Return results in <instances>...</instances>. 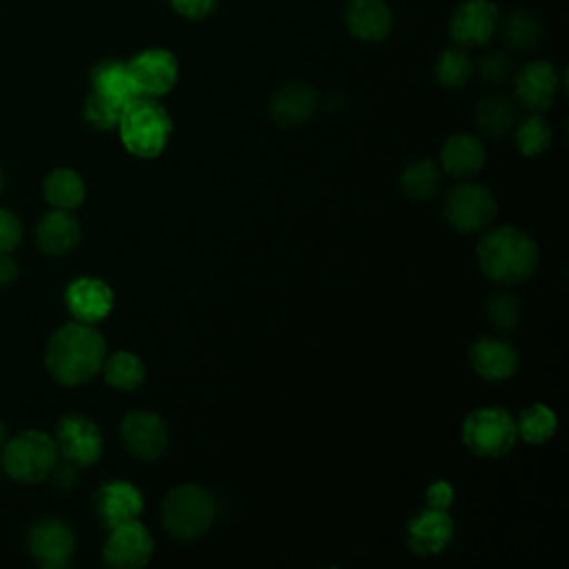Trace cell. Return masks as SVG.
I'll return each instance as SVG.
<instances>
[{"instance_id": "obj_7", "label": "cell", "mask_w": 569, "mask_h": 569, "mask_svg": "<svg viewBox=\"0 0 569 569\" xmlns=\"http://www.w3.org/2000/svg\"><path fill=\"white\" fill-rule=\"evenodd\" d=\"M498 204L491 191L476 182L453 187L445 202V220L460 233L482 231L496 218Z\"/></svg>"}, {"instance_id": "obj_3", "label": "cell", "mask_w": 569, "mask_h": 569, "mask_svg": "<svg viewBox=\"0 0 569 569\" xmlns=\"http://www.w3.org/2000/svg\"><path fill=\"white\" fill-rule=\"evenodd\" d=\"M118 131L129 153L149 160L164 151L171 138V118L156 98L138 96L122 109Z\"/></svg>"}, {"instance_id": "obj_35", "label": "cell", "mask_w": 569, "mask_h": 569, "mask_svg": "<svg viewBox=\"0 0 569 569\" xmlns=\"http://www.w3.org/2000/svg\"><path fill=\"white\" fill-rule=\"evenodd\" d=\"M22 240V224L9 211L0 209V253H11Z\"/></svg>"}, {"instance_id": "obj_2", "label": "cell", "mask_w": 569, "mask_h": 569, "mask_svg": "<svg viewBox=\"0 0 569 569\" xmlns=\"http://www.w3.org/2000/svg\"><path fill=\"white\" fill-rule=\"evenodd\" d=\"M476 260L489 280L498 284H520L536 271L538 247L527 231L498 227L480 238Z\"/></svg>"}, {"instance_id": "obj_29", "label": "cell", "mask_w": 569, "mask_h": 569, "mask_svg": "<svg viewBox=\"0 0 569 569\" xmlns=\"http://www.w3.org/2000/svg\"><path fill=\"white\" fill-rule=\"evenodd\" d=\"M542 22L536 13L531 11H513L505 24H502V40L516 49V51H527V49H533L540 38H542Z\"/></svg>"}, {"instance_id": "obj_41", "label": "cell", "mask_w": 569, "mask_h": 569, "mask_svg": "<svg viewBox=\"0 0 569 569\" xmlns=\"http://www.w3.org/2000/svg\"><path fill=\"white\" fill-rule=\"evenodd\" d=\"M2 189H4V171L0 169V193H2Z\"/></svg>"}, {"instance_id": "obj_11", "label": "cell", "mask_w": 569, "mask_h": 569, "mask_svg": "<svg viewBox=\"0 0 569 569\" xmlns=\"http://www.w3.org/2000/svg\"><path fill=\"white\" fill-rule=\"evenodd\" d=\"M127 67L138 96L144 98H160L169 93L178 80V60L167 49L140 51L127 62Z\"/></svg>"}, {"instance_id": "obj_28", "label": "cell", "mask_w": 569, "mask_h": 569, "mask_svg": "<svg viewBox=\"0 0 569 569\" xmlns=\"http://www.w3.org/2000/svg\"><path fill=\"white\" fill-rule=\"evenodd\" d=\"M556 427H558V418L553 409H549L542 402L529 405L518 413V420H516L518 436L529 445L547 442L556 433Z\"/></svg>"}, {"instance_id": "obj_32", "label": "cell", "mask_w": 569, "mask_h": 569, "mask_svg": "<svg viewBox=\"0 0 569 569\" xmlns=\"http://www.w3.org/2000/svg\"><path fill=\"white\" fill-rule=\"evenodd\" d=\"M120 113H122V107L104 100L102 96H98L93 91L84 100V109H82L84 122L91 124L93 129H100V131H109V129L118 127Z\"/></svg>"}, {"instance_id": "obj_4", "label": "cell", "mask_w": 569, "mask_h": 569, "mask_svg": "<svg viewBox=\"0 0 569 569\" xmlns=\"http://www.w3.org/2000/svg\"><path fill=\"white\" fill-rule=\"evenodd\" d=\"M162 527L171 538L196 540L207 533L216 518V500L200 485L173 487L160 507Z\"/></svg>"}, {"instance_id": "obj_13", "label": "cell", "mask_w": 569, "mask_h": 569, "mask_svg": "<svg viewBox=\"0 0 569 569\" xmlns=\"http://www.w3.org/2000/svg\"><path fill=\"white\" fill-rule=\"evenodd\" d=\"M496 29L498 7L491 0H467L449 20V36L460 47L485 44L493 38Z\"/></svg>"}, {"instance_id": "obj_9", "label": "cell", "mask_w": 569, "mask_h": 569, "mask_svg": "<svg viewBox=\"0 0 569 569\" xmlns=\"http://www.w3.org/2000/svg\"><path fill=\"white\" fill-rule=\"evenodd\" d=\"M109 531L102 547L104 565L113 569H140L151 560L153 538L140 520H129Z\"/></svg>"}, {"instance_id": "obj_26", "label": "cell", "mask_w": 569, "mask_h": 569, "mask_svg": "<svg viewBox=\"0 0 569 569\" xmlns=\"http://www.w3.org/2000/svg\"><path fill=\"white\" fill-rule=\"evenodd\" d=\"M100 371L107 385L118 391H133L144 380V365L131 351H116L111 356H104Z\"/></svg>"}, {"instance_id": "obj_10", "label": "cell", "mask_w": 569, "mask_h": 569, "mask_svg": "<svg viewBox=\"0 0 569 569\" xmlns=\"http://www.w3.org/2000/svg\"><path fill=\"white\" fill-rule=\"evenodd\" d=\"M120 438L124 449L140 460H156L164 453L169 442L167 422L147 409L129 411L120 422Z\"/></svg>"}, {"instance_id": "obj_33", "label": "cell", "mask_w": 569, "mask_h": 569, "mask_svg": "<svg viewBox=\"0 0 569 569\" xmlns=\"http://www.w3.org/2000/svg\"><path fill=\"white\" fill-rule=\"evenodd\" d=\"M487 318L493 327L502 331H511L520 320V302L511 293H493L487 300Z\"/></svg>"}, {"instance_id": "obj_38", "label": "cell", "mask_w": 569, "mask_h": 569, "mask_svg": "<svg viewBox=\"0 0 569 569\" xmlns=\"http://www.w3.org/2000/svg\"><path fill=\"white\" fill-rule=\"evenodd\" d=\"M51 473H53V480H56L58 487H73L76 473H78V465H73V462H69V460H64L62 465L56 462V467H53Z\"/></svg>"}, {"instance_id": "obj_24", "label": "cell", "mask_w": 569, "mask_h": 569, "mask_svg": "<svg viewBox=\"0 0 569 569\" xmlns=\"http://www.w3.org/2000/svg\"><path fill=\"white\" fill-rule=\"evenodd\" d=\"M516 124V104L505 93H489L476 104V127L489 138L507 136Z\"/></svg>"}, {"instance_id": "obj_25", "label": "cell", "mask_w": 569, "mask_h": 569, "mask_svg": "<svg viewBox=\"0 0 569 569\" xmlns=\"http://www.w3.org/2000/svg\"><path fill=\"white\" fill-rule=\"evenodd\" d=\"M42 193H44V200L53 209L73 211L84 200V182L78 171L60 167V169H53L51 173H47V178L42 182Z\"/></svg>"}, {"instance_id": "obj_18", "label": "cell", "mask_w": 569, "mask_h": 569, "mask_svg": "<svg viewBox=\"0 0 569 569\" xmlns=\"http://www.w3.org/2000/svg\"><path fill=\"white\" fill-rule=\"evenodd\" d=\"M318 91L307 82H287L269 100V116L280 127H298L318 109Z\"/></svg>"}, {"instance_id": "obj_37", "label": "cell", "mask_w": 569, "mask_h": 569, "mask_svg": "<svg viewBox=\"0 0 569 569\" xmlns=\"http://www.w3.org/2000/svg\"><path fill=\"white\" fill-rule=\"evenodd\" d=\"M427 505L433 509H447L453 502V487L447 480H436L427 487Z\"/></svg>"}, {"instance_id": "obj_17", "label": "cell", "mask_w": 569, "mask_h": 569, "mask_svg": "<svg viewBox=\"0 0 569 569\" xmlns=\"http://www.w3.org/2000/svg\"><path fill=\"white\" fill-rule=\"evenodd\" d=\"M453 538V520L447 509L427 507L407 525V542L418 556H436L449 547Z\"/></svg>"}, {"instance_id": "obj_21", "label": "cell", "mask_w": 569, "mask_h": 569, "mask_svg": "<svg viewBox=\"0 0 569 569\" xmlns=\"http://www.w3.org/2000/svg\"><path fill=\"white\" fill-rule=\"evenodd\" d=\"M82 229L78 218L67 209L47 211L36 227V242L47 256H64L80 242Z\"/></svg>"}, {"instance_id": "obj_8", "label": "cell", "mask_w": 569, "mask_h": 569, "mask_svg": "<svg viewBox=\"0 0 569 569\" xmlns=\"http://www.w3.org/2000/svg\"><path fill=\"white\" fill-rule=\"evenodd\" d=\"M56 447L64 460L89 467L102 456V433L98 425L80 413H67L56 427Z\"/></svg>"}, {"instance_id": "obj_34", "label": "cell", "mask_w": 569, "mask_h": 569, "mask_svg": "<svg viewBox=\"0 0 569 569\" xmlns=\"http://www.w3.org/2000/svg\"><path fill=\"white\" fill-rule=\"evenodd\" d=\"M478 71L480 76L491 82V84H502L511 73H513V62L509 58V53L500 51V49H493V51H487L480 62H478Z\"/></svg>"}, {"instance_id": "obj_40", "label": "cell", "mask_w": 569, "mask_h": 569, "mask_svg": "<svg viewBox=\"0 0 569 569\" xmlns=\"http://www.w3.org/2000/svg\"><path fill=\"white\" fill-rule=\"evenodd\" d=\"M4 440H7V429H4V425H2V420H0V447L4 445Z\"/></svg>"}, {"instance_id": "obj_1", "label": "cell", "mask_w": 569, "mask_h": 569, "mask_svg": "<svg viewBox=\"0 0 569 569\" xmlns=\"http://www.w3.org/2000/svg\"><path fill=\"white\" fill-rule=\"evenodd\" d=\"M107 342L102 333L87 322H67L53 331L44 349V367L60 385L73 387L89 382L104 362Z\"/></svg>"}, {"instance_id": "obj_15", "label": "cell", "mask_w": 569, "mask_h": 569, "mask_svg": "<svg viewBox=\"0 0 569 569\" xmlns=\"http://www.w3.org/2000/svg\"><path fill=\"white\" fill-rule=\"evenodd\" d=\"M558 89H560L558 71L547 60L527 62L516 73V98L531 113L547 111L553 104Z\"/></svg>"}, {"instance_id": "obj_27", "label": "cell", "mask_w": 569, "mask_h": 569, "mask_svg": "<svg viewBox=\"0 0 569 569\" xmlns=\"http://www.w3.org/2000/svg\"><path fill=\"white\" fill-rule=\"evenodd\" d=\"M400 187L407 198L431 200L440 189V167L433 160H418L402 169Z\"/></svg>"}, {"instance_id": "obj_19", "label": "cell", "mask_w": 569, "mask_h": 569, "mask_svg": "<svg viewBox=\"0 0 569 569\" xmlns=\"http://www.w3.org/2000/svg\"><path fill=\"white\" fill-rule=\"evenodd\" d=\"M469 362L473 371L491 382L507 380L518 369V351L507 342L498 338H478L469 349Z\"/></svg>"}, {"instance_id": "obj_6", "label": "cell", "mask_w": 569, "mask_h": 569, "mask_svg": "<svg viewBox=\"0 0 569 569\" xmlns=\"http://www.w3.org/2000/svg\"><path fill=\"white\" fill-rule=\"evenodd\" d=\"M518 440L516 418L502 407L473 409L462 422V442L480 458H502Z\"/></svg>"}, {"instance_id": "obj_36", "label": "cell", "mask_w": 569, "mask_h": 569, "mask_svg": "<svg viewBox=\"0 0 569 569\" xmlns=\"http://www.w3.org/2000/svg\"><path fill=\"white\" fill-rule=\"evenodd\" d=\"M218 0H169L176 13L189 18V20H202L216 9Z\"/></svg>"}, {"instance_id": "obj_39", "label": "cell", "mask_w": 569, "mask_h": 569, "mask_svg": "<svg viewBox=\"0 0 569 569\" xmlns=\"http://www.w3.org/2000/svg\"><path fill=\"white\" fill-rule=\"evenodd\" d=\"M18 278V262L11 253H0V287L11 284Z\"/></svg>"}, {"instance_id": "obj_5", "label": "cell", "mask_w": 569, "mask_h": 569, "mask_svg": "<svg viewBox=\"0 0 569 569\" xmlns=\"http://www.w3.org/2000/svg\"><path fill=\"white\" fill-rule=\"evenodd\" d=\"M58 456L60 453L51 436L29 429L4 440L0 465L11 480L20 485H36L53 471Z\"/></svg>"}, {"instance_id": "obj_30", "label": "cell", "mask_w": 569, "mask_h": 569, "mask_svg": "<svg viewBox=\"0 0 569 569\" xmlns=\"http://www.w3.org/2000/svg\"><path fill=\"white\" fill-rule=\"evenodd\" d=\"M473 73L471 58L460 47L445 49L436 60V78L449 89L465 87Z\"/></svg>"}, {"instance_id": "obj_22", "label": "cell", "mask_w": 569, "mask_h": 569, "mask_svg": "<svg viewBox=\"0 0 569 569\" xmlns=\"http://www.w3.org/2000/svg\"><path fill=\"white\" fill-rule=\"evenodd\" d=\"M91 91L102 96L104 100L127 107L131 100L138 98L136 84L131 80L127 62L120 60H102L91 71Z\"/></svg>"}, {"instance_id": "obj_14", "label": "cell", "mask_w": 569, "mask_h": 569, "mask_svg": "<svg viewBox=\"0 0 569 569\" xmlns=\"http://www.w3.org/2000/svg\"><path fill=\"white\" fill-rule=\"evenodd\" d=\"M64 305L73 320L96 325L111 313L113 291L111 287L93 276L73 278L64 289Z\"/></svg>"}, {"instance_id": "obj_16", "label": "cell", "mask_w": 569, "mask_h": 569, "mask_svg": "<svg viewBox=\"0 0 569 569\" xmlns=\"http://www.w3.org/2000/svg\"><path fill=\"white\" fill-rule=\"evenodd\" d=\"M142 507L144 500L140 489L127 480L104 482L96 491V516L107 529H113L129 520H138Z\"/></svg>"}, {"instance_id": "obj_23", "label": "cell", "mask_w": 569, "mask_h": 569, "mask_svg": "<svg viewBox=\"0 0 569 569\" xmlns=\"http://www.w3.org/2000/svg\"><path fill=\"white\" fill-rule=\"evenodd\" d=\"M440 164L453 178H469L485 167V147L471 133H456L442 144Z\"/></svg>"}, {"instance_id": "obj_12", "label": "cell", "mask_w": 569, "mask_h": 569, "mask_svg": "<svg viewBox=\"0 0 569 569\" xmlns=\"http://www.w3.org/2000/svg\"><path fill=\"white\" fill-rule=\"evenodd\" d=\"M31 556L44 569H62L71 562L76 538L73 531L58 518L38 520L27 536Z\"/></svg>"}, {"instance_id": "obj_20", "label": "cell", "mask_w": 569, "mask_h": 569, "mask_svg": "<svg viewBox=\"0 0 569 569\" xmlns=\"http://www.w3.org/2000/svg\"><path fill=\"white\" fill-rule=\"evenodd\" d=\"M349 33L362 42L385 40L391 31L393 16L385 0H349L345 9Z\"/></svg>"}, {"instance_id": "obj_31", "label": "cell", "mask_w": 569, "mask_h": 569, "mask_svg": "<svg viewBox=\"0 0 569 569\" xmlns=\"http://www.w3.org/2000/svg\"><path fill=\"white\" fill-rule=\"evenodd\" d=\"M516 144L525 156H540L551 144V127L540 113H531L518 124Z\"/></svg>"}]
</instances>
